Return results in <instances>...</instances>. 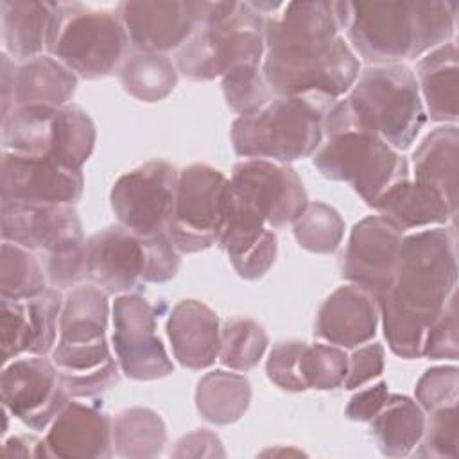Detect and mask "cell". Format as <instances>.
Here are the masks:
<instances>
[{
	"instance_id": "1",
	"label": "cell",
	"mask_w": 459,
	"mask_h": 459,
	"mask_svg": "<svg viewBox=\"0 0 459 459\" xmlns=\"http://www.w3.org/2000/svg\"><path fill=\"white\" fill-rule=\"evenodd\" d=\"M348 2H287L264 16L262 74L280 97L321 95L335 100L360 74L351 47L339 36Z\"/></svg>"
},
{
	"instance_id": "2",
	"label": "cell",
	"mask_w": 459,
	"mask_h": 459,
	"mask_svg": "<svg viewBox=\"0 0 459 459\" xmlns=\"http://www.w3.org/2000/svg\"><path fill=\"white\" fill-rule=\"evenodd\" d=\"M425 120L414 72L402 63L373 65L362 70L350 93L326 111L323 133H371L393 149L405 151L414 143Z\"/></svg>"
},
{
	"instance_id": "3",
	"label": "cell",
	"mask_w": 459,
	"mask_h": 459,
	"mask_svg": "<svg viewBox=\"0 0 459 459\" xmlns=\"http://www.w3.org/2000/svg\"><path fill=\"white\" fill-rule=\"evenodd\" d=\"M455 2H348L346 34L351 48L371 65L416 59L445 43L455 29Z\"/></svg>"
},
{
	"instance_id": "4",
	"label": "cell",
	"mask_w": 459,
	"mask_h": 459,
	"mask_svg": "<svg viewBox=\"0 0 459 459\" xmlns=\"http://www.w3.org/2000/svg\"><path fill=\"white\" fill-rule=\"evenodd\" d=\"M108 319V292L97 285H79L63 301L52 362L74 398L99 396L118 382L120 368L106 341Z\"/></svg>"
},
{
	"instance_id": "5",
	"label": "cell",
	"mask_w": 459,
	"mask_h": 459,
	"mask_svg": "<svg viewBox=\"0 0 459 459\" xmlns=\"http://www.w3.org/2000/svg\"><path fill=\"white\" fill-rule=\"evenodd\" d=\"M455 228L420 230L402 237L393 285L377 298L429 328L455 294Z\"/></svg>"
},
{
	"instance_id": "6",
	"label": "cell",
	"mask_w": 459,
	"mask_h": 459,
	"mask_svg": "<svg viewBox=\"0 0 459 459\" xmlns=\"http://www.w3.org/2000/svg\"><path fill=\"white\" fill-rule=\"evenodd\" d=\"M333 102L321 95H276L231 124L233 151L247 160L278 163L307 158L323 143V120Z\"/></svg>"
},
{
	"instance_id": "7",
	"label": "cell",
	"mask_w": 459,
	"mask_h": 459,
	"mask_svg": "<svg viewBox=\"0 0 459 459\" xmlns=\"http://www.w3.org/2000/svg\"><path fill=\"white\" fill-rule=\"evenodd\" d=\"M2 238L43 253L47 278L56 289L86 278V238L74 204L2 201Z\"/></svg>"
},
{
	"instance_id": "8",
	"label": "cell",
	"mask_w": 459,
	"mask_h": 459,
	"mask_svg": "<svg viewBox=\"0 0 459 459\" xmlns=\"http://www.w3.org/2000/svg\"><path fill=\"white\" fill-rule=\"evenodd\" d=\"M129 45L118 13L57 2L47 50L77 77L102 79L120 72Z\"/></svg>"
},
{
	"instance_id": "9",
	"label": "cell",
	"mask_w": 459,
	"mask_h": 459,
	"mask_svg": "<svg viewBox=\"0 0 459 459\" xmlns=\"http://www.w3.org/2000/svg\"><path fill=\"white\" fill-rule=\"evenodd\" d=\"M264 52V16L249 2H238L224 20L197 27L178 50L176 66L192 81H212L240 66H260Z\"/></svg>"
},
{
	"instance_id": "10",
	"label": "cell",
	"mask_w": 459,
	"mask_h": 459,
	"mask_svg": "<svg viewBox=\"0 0 459 459\" xmlns=\"http://www.w3.org/2000/svg\"><path fill=\"white\" fill-rule=\"evenodd\" d=\"M314 165L325 178L350 183L369 206L391 186L409 179L407 160L377 134L362 131L326 136L314 152Z\"/></svg>"
},
{
	"instance_id": "11",
	"label": "cell",
	"mask_w": 459,
	"mask_h": 459,
	"mask_svg": "<svg viewBox=\"0 0 459 459\" xmlns=\"http://www.w3.org/2000/svg\"><path fill=\"white\" fill-rule=\"evenodd\" d=\"M230 195V179L206 163L179 170L176 204L167 233L179 253H199L217 244Z\"/></svg>"
},
{
	"instance_id": "12",
	"label": "cell",
	"mask_w": 459,
	"mask_h": 459,
	"mask_svg": "<svg viewBox=\"0 0 459 459\" xmlns=\"http://www.w3.org/2000/svg\"><path fill=\"white\" fill-rule=\"evenodd\" d=\"M178 178V169L163 160H151L120 176L109 192L111 210L120 226L138 237L167 231Z\"/></svg>"
},
{
	"instance_id": "13",
	"label": "cell",
	"mask_w": 459,
	"mask_h": 459,
	"mask_svg": "<svg viewBox=\"0 0 459 459\" xmlns=\"http://www.w3.org/2000/svg\"><path fill=\"white\" fill-rule=\"evenodd\" d=\"M113 348L120 371L133 380H158L174 364L156 335V312L140 294H120L111 307Z\"/></svg>"
},
{
	"instance_id": "14",
	"label": "cell",
	"mask_w": 459,
	"mask_h": 459,
	"mask_svg": "<svg viewBox=\"0 0 459 459\" xmlns=\"http://www.w3.org/2000/svg\"><path fill=\"white\" fill-rule=\"evenodd\" d=\"M0 393L2 407L34 430L47 429L70 402L57 368L45 355H30L4 364Z\"/></svg>"
},
{
	"instance_id": "15",
	"label": "cell",
	"mask_w": 459,
	"mask_h": 459,
	"mask_svg": "<svg viewBox=\"0 0 459 459\" xmlns=\"http://www.w3.org/2000/svg\"><path fill=\"white\" fill-rule=\"evenodd\" d=\"M230 186L253 204L271 228L292 224L308 203L298 172L271 160L238 161L231 170Z\"/></svg>"
},
{
	"instance_id": "16",
	"label": "cell",
	"mask_w": 459,
	"mask_h": 459,
	"mask_svg": "<svg viewBox=\"0 0 459 459\" xmlns=\"http://www.w3.org/2000/svg\"><path fill=\"white\" fill-rule=\"evenodd\" d=\"M402 237V231L380 215L359 221L342 255V278L375 298L389 290L396 273Z\"/></svg>"
},
{
	"instance_id": "17",
	"label": "cell",
	"mask_w": 459,
	"mask_h": 459,
	"mask_svg": "<svg viewBox=\"0 0 459 459\" xmlns=\"http://www.w3.org/2000/svg\"><path fill=\"white\" fill-rule=\"evenodd\" d=\"M2 201L27 204H74L81 199V170L59 165L43 156L2 152Z\"/></svg>"
},
{
	"instance_id": "18",
	"label": "cell",
	"mask_w": 459,
	"mask_h": 459,
	"mask_svg": "<svg viewBox=\"0 0 459 459\" xmlns=\"http://www.w3.org/2000/svg\"><path fill=\"white\" fill-rule=\"evenodd\" d=\"M63 301L56 287H47L41 294L29 299L2 298L0 344L4 364L22 353H52L57 342Z\"/></svg>"
},
{
	"instance_id": "19",
	"label": "cell",
	"mask_w": 459,
	"mask_h": 459,
	"mask_svg": "<svg viewBox=\"0 0 459 459\" xmlns=\"http://www.w3.org/2000/svg\"><path fill=\"white\" fill-rule=\"evenodd\" d=\"M217 244L244 280L262 278L273 267L278 253L273 228L231 186Z\"/></svg>"
},
{
	"instance_id": "20",
	"label": "cell",
	"mask_w": 459,
	"mask_h": 459,
	"mask_svg": "<svg viewBox=\"0 0 459 459\" xmlns=\"http://www.w3.org/2000/svg\"><path fill=\"white\" fill-rule=\"evenodd\" d=\"M117 13L126 27L129 43L138 52L165 54L181 48L197 30V20L188 0L120 2Z\"/></svg>"
},
{
	"instance_id": "21",
	"label": "cell",
	"mask_w": 459,
	"mask_h": 459,
	"mask_svg": "<svg viewBox=\"0 0 459 459\" xmlns=\"http://www.w3.org/2000/svg\"><path fill=\"white\" fill-rule=\"evenodd\" d=\"M86 278L108 294L129 292L145 271V247L142 237L124 226H109L84 244Z\"/></svg>"
},
{
	"instance_id": "22",
	"label": "cell",
	"mask_w": 459,
	"mask_h": 459,
	"mask_svg": "<svg viewBox=\"0 0 459 459\" xmlns=\"http://www.w3.org/2000/svg\"><path fill=\"white\" fill-rule=\"evenodd\" d=\"M50 457L106 459L113 455V420L79 402H68L48 425Z\"/></svg>"
},
{
	"instance_id": "23",
	"label": "cell",
	"mask_w": 459,
	"mask_h": 459,
	"mask_svg": "<svg viewBox=\"0 0 459 459\" xmlns=\"http://www.w3.org/2000/svg\"><path fill=\"white\" fill-rule=\"evenodd\" d=\"M378 305L373 294L357 287L335 289L319 307L314 333L339 348H357L377 333Z\"/></svg>"
},
{
	"instance_id": "24",
	"label": "cell",
	"mask_w": 459,
	"mask_h": 459,
	"mask_svg": "<svg viewBox=\"0 0 459 459\" xmlns=\"http://www.w3.org/2000/svg\"><path fill=\"white\" fill-rule=\"evenodd\" d=\"M167 333L176 360L188 369L210 368L219 359V316L203 301H179L169 316Z\"/></svg>"
},
{
	"instance_id": "25",
	"label": "cell",
	"mask_w": 459,
	"mask_h": 459,
	"mask_svg": "<svg viewBox=\"0 0 459 459\" xmlns=\"http://www.w3.org/2000/svg\"><path fill=\"white\" fill-rule=\"evenodd\" d=\"M373 208L402 233L427 226H443L455 219V212H452L446 199L436 188L411 179L391 186Z\"/></svg>"
},
{
	"instance_id": "26",
	"label": "cell",
	"mask_w": 459,
	"mask_h": 459,
	"mask_svg": "<svg viewBox=\"0 0 459 459\" xmlns=\"http://www.w3.org/2000/svg\"><path fill=\"white\" fill-rule=\"evenodd\" d=\"M56 9L57 2L2 0L4 52L22 63L41 56L43 48H48Z\"/></svg>"
},
{
	"instance_id": "27",
	"label": "cell",
	"mask_w": 459,
	"mask_h": 459,
	"mask_svg": "<svg viewBox=\"0 0 459 459\" xmlns=\"http://www.w3.org/2000/svg\"><path fill=\"white\" fill-rule=\"evenodd\" d=\"M416 82L427 115L434 122L455 124L459 117V65L457 47L448 41L421 57L416 65Z\"/></svg>"
},
{
	"instance_id": "28",
	"label": "cell",
	"mask_w": 459,
	"mask_h": 459,
	"mask_svg": "<svg viewBox=\"0 0 459 459\" xmlns=\"http://www.w3.org/2000/svg\"><path fill=\"white\" fill-rule=\"evenodd\" d=\"M77 75L52 56H36L13 72L14 106H65L77 88Z\"/></svg>"
},
{
	"instance_id": "29",
	"label": "cell",
	"mask_w": 459,
	"mask_h": 459,
	"mask_svg": "<svg viewBox=\"0 0 459 459\" xmlns=\"http://www.w3.org/2000/svg\"><path fill=\"white\" fill-rule=\"evenodd\" d=\"M459 131L455 124L430 131L412 154L414 181L436 188L457 213Z\"/></svg>"
},
{
	"instance_id": "30",
	"label": "cell",
	"mask_w": 459,
	"mask_h": 459,
	"mask_svg": "<svg viewBox=\"0 0 459 459\" xmlns=\"http://www.w3.org/2000/svg\"><path fill=\"white\" fill-rule=\"evenodd\" d=\"M369 423L371 436L384 455L405 457L423 436L425 414L416 400L405 394H389Z\"/></svg>"
},
{
	"instance_id": "31",
	"label": "cell",
	"mask_w": 459,
	"mask_h": 459,
	"mask_svg": "<svg viewBox=\"0 0 459 459\" xmlns=\"http://www.w3.org/2000/svg\"><path fill=\"white\" fill-rule=\"evenodd\" d=\"M251 403V384L244 375L215 369L199 378L195 387L197 412L210 423L238 421Z\"/></svg>"
},
{
	"instance_id": "32",
	"label": "cell",
	"mask_w": 459,
	"mask_h": 459,
	"mask_svg": "<svg viewBox=\"0 0 459 459\" xmlns=\"http://www.w3.org/2000/svg\"><path fill=\"white\" fill-rule=\"evenodd\" d=\"M167 443V427L158 412L129 407L113 420V448L126 459L158 457Z\"/></svg>"
},
{
	"instance_id": "33",
	"label": "cell",
	"mask_w": 459,
	"mask_h": 459,
	"mask_svg": "<svg viewBox=\"0 0 459 459\" xmlns=\"http://www.w3.org/2000/svg\"><path fill=\"white\" fill-rule=\"evenodd\" d=\"M95 138L97 131L90 115L75 104H65L56 111L48 158L63 167L81 170L93 152Z\"/></svg>"
},
{
	"instance_id": "34",
	"label": "cell",
	"mask_w": 459,
	"mask_h": 459,
	"mask_svg": "<svg viewBox=\"0 0 459 459\" xmlns=\"http://www.w3.org/2000/svg\"><path fill=\"white\" fill-rule=\"evenodd\" d=\"M118 75L124 90L142 102L163 100L178 84V68L165 54L136 52L124 61Z\"/></svg>"
},
{
	"instance_id": "35",
	"label": "cell",
	"mask_w": 459,
	"mask_h": 459,
	"mask_svg": "<svg viewBox=\"0 0 459 459\" xmlns=\"http://www.w3.org/2000/svg\"><path fill=\"white\" fill-rule=\"evenodd\" d=\"M47 273L38 256L14 242L4 240L0 258V294L7 299H29L47 289Z\"/></svg>"
},
{
	"instance_id": "36",
	"label": "cell",
	"mask_w": 459,
	"mask_h": 459,
	"mask_svg": "<svg viewBox=\"0 0 459 459\" xmlns=\"http://www.w3.org/2000/svg\"><path fill=\"white\" fill-rule=\"evenodd\" d=\"M269 344L262 325L253 319H231L221 330L219 360L231 371H249L258 366Z\"/></svg>"
},
{
	"instance_id": "37",
	"label": "cell",
	"mask_w": 459,
	"mask_h": 459,
	"mask_svg": "<svg viewBox=\"0 0 459 459\" xmlns=\"http://www.w3.org/2000/svg\"><path fill=\"white\" fill-rule=\"evenodd\" d=\"M298 244L319 255L333 253L344 235V221L335 208L325 203H307L303 212L292 222Z\"/></svg>"
},
{
	"instance_id": "38",
	"label": "cell",
	"mask_w": 459,
	"mask_h": 459,
	"mask_svg": "<svg viewBox=\"0 0 459 459\" xmlns=\"http://www.w3.org/2000/svg\"><path fill=\"white\" fill-rule=\"evenodd\" d=\"M226 104L235 113L249 115L273 100V91L260 66H240L222 77Z\"/></svg>"
},
{
	"instance_id": "39",
	"label": "cell",
	"mask_w": 459,
	"mask_h": 459,
	"mask_svg": "<svg viewBox=\"0 0 459 459\" xmlns=\"http://www.w3.org/2000/svg\"><path fill=\"white\" fill-rule=\"evenodd\" d=\"M348 373V355L333 344H307L301 355V375L307 389H335Z\"/></svg>"
},
{
	"instance_id": "40",
	"label": "cell",
	"mask_w": 459,
	"mask_h": 459,
	"mask_svg": "<svg viewBox=\"0 0 459 459\" xmlns=\"http://www.w3.org/2000/svg\"><path fill=\"white\" fill-rule=\"evenodd\" d=\"M425 420L423 436L420 439L418 457H436V459H457V405H448L429 412Z\"/></svg>"
},
{
	"instance_id": "41",
	"label": "cell",
	"mask_w": 459,
	"mask_h": 459,
	"mask_svg": "<svg viewBox=\"0 0 459 459\" xmlns=\"http://www.w3.org/2000/svg\"><path fill=\"white\" fill-rule=\"evenodd\" d=\"M305 346L307 342L303 341H281L273 346L265 362V371L273 384L292 393L307 391L301 375V355Z\"/></svg>"
},
{
	"instance_id": "42",
	"label": "cell",
	"mask_w": 459,
	"mask_h": 459,
	"mask_svg": "<svg viewBox=\"0 0 459 459\" xmlns=\"http://www.w3.org/2000/svg\"><path fill=\"white\" fill-rule=\"evenodd\" d=\"M459 330H457V294H452L443 312L429 325L423 339L421 357L457 360Z\"/></svg>"
},
{
	"instance_id": "43",
	"label": "cell",
	"mask_w": 459,
	"mask_h": 459,
	"mask_svg": "<svg viewBox=\"0 0 459 459\" xmlns=\"http://www.w3.org/2000/svg\"><path fill=\"white\" fill-rule=\"evenodd\" d=\"M459 369L455 366H436L427 369L416 384V402L427 412L457 405Z\"/></svg>"
},
{
	"instance_id": "44",
	"label": "cell",
	"mask_w": 459,
	"mask_h": 459,
	"mask_svg": "<svg viewBox=\"0 0 459 459\" xmlns=\"http://www.w3.org/2000/svg\"><path fill=\"white\" fill-rule=\"evenodd\" d=\"M145 247L143 281L163 283L176 276L179 269V251L167 231L142 237Z\"/></svg>"
},
{
	"instance_id": "45",
	"label": "cell",
	"mask_w": 459,
	"mask_h": 459,
	"mask_svg": "<svg viewBox=\"0 0 459 459\" xmlns=\"http://www.w3.org/2000/svg\"><path fill=\"white\" fill-rule=\"evenodd\" d=\"M384 371V348L378 342L357 348L348 357V373L342 382L346 389H359L378 378Z\"/></svg>"
},
{
	"instance_id": "46",
	"label": "cell",
	"mask_w": 459,
	"mask_h": 459,
	"mask_svg": "<svg viewBox=\"0 0 459 459\" xmlns=\"http://www.w3.org/2000/svg\"><path fill=\"white\" fill-rule=\"evenodd\" d=\"M172 457H224L226 450L217 434L197 429L181 436L170 452Z\"/></svg>"
},
{
	"instance_id": "47",
	"label": "cell",
	"mask_w": 459,
	"mask_h": 459,
	"mask_svg": "<svg viewBox=\"0 0 459 459\" xmlns=\"http://www.w3.org/2000/svg\"><path fill=\"white\" fill-rule=\"evenodd\" d=\"M387 396H389L387 384L384 380H380V382L355 393L350 398L344 414L351 421H369L382 409Z\"/></svg>"
},
{
	"instance_id": "48",
	"label": "cell",
	"mask_w": 459,
	"mask_h": 459,
	"mask_svg": "<svg viewBox=\"0 0 459 459\" xmlns=\"http://www.w3.org/2000/svg\"><path fill=\"white\" fill-rule=\"evenodd\" d=\"M4 457H50L45 439L32 434L11 436L2 446Z\"/></svg>"
},
{
	"instance_id": "49",
	"label": "cell",
	"mask_w": 459,
	"mask_h": 459,
	"mask_svg": "<svg viewBox=\"0 0 459 459\" xmlns=\"http://www.w3.org/2000/svg\"><path fill=\"white\" fill-rule=\"evenodd\" d=\"M13 72L14 63L5 52H2V117L13 109Z\"/></svg>"
}]
</instances>
